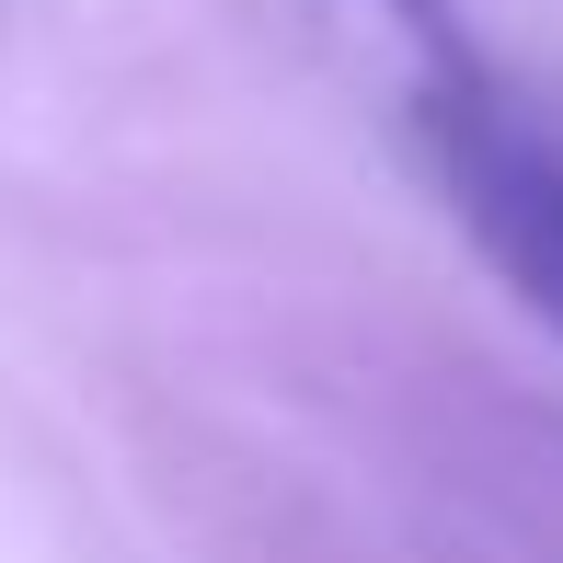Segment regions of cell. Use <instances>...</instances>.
Wrapping results in <instances>:
<instances>
[{
  "instance_id": "obj_1",
  "label": "cell",
  "mask_w": 563,
  "mask_h": 563,
  "mask_svg": "<svg viewBox=\"0 0 563 563\" xmlns=\"http://www.w3.org/2000/svg\"><path fill=\"white\" fill-rule=\"evenodd\" d=\"M415 139H426V173H438L449 219L483 242V265L563 334V150L472 58H426Z\"/></svg>"
},
{
  "instance_id": "obj_2",
  "label": "cell",
  "mask_w": 563,
  "mask_h": 563,
  "mask_svg": "<svg viewBox=\"0 0 563 563\" xmlns=\"http://www.w3.org/2000/svg\"><path fill=\"white\" fill-rule=\"evenodd\" d=\"M391 12L426 35V58H472V46H460V12H449V0H391Z\"/></svg>"
}]
</instances>
